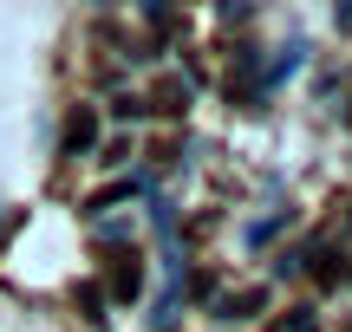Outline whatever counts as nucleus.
<instances>
[{
  "label": "nucleus",
  "mask_w": 352,
  "mask_h": 332,
  "mask_svg": "<svg viewBox=\"0 0 352 332\" xmlns=\"http://www.w3.org/2000/svg\"><path fill=\"white\" fill-rule=\"evenodd\" d=\"M111 294H118V300H138V294H144V268H138V254H118V268H111Z\"/></svg>",
  "instance_id": "nucleus-3"
},
{
  "label": "nucleus",
  "mask_w": 352,
  "mask_h": 332,
  "mask_svg": "<svg viewBox=\"0 0 352 332\" xmlns=\"http://www.w3.org/2000/svg\"><path fill=\"white\" fill-rule=\"evenodd\" d=\"M346 332H352V326H346Z\"/></svg>",
  "instance_id": "nucleus-9"
},
{
  "label": "nucleus",
  "mask_w": 352,
  "mask_h": 332,
  "mask_svg": "<svg viewBox=\"0 0 352 332\" xmlns=\"http://www.w3.org/2000/svg\"><path fill=\"white\" fill-rule=\"evenodd\" d=\"M91 143H98V111H91V104H78V111L65 117V137H59V156H85Z\"/></svg>",
  "instance_id": "nucleus-1"
},
{
  "label": "nucleus",
  "mask_w": 352,
  "mask_h": 332,
  "mask_svg": "<svg viewBox=\"0 0 352 332\" xmlns=\"http://www.w3.org/2000/svg\"><path fill=\"white\" fill-rule=\"evenodd\" d=\"M0 235H7V209H0Z\"/></svg>",
  "instance_id": "nucleus-8"
},
{
  "label": "nucleus",
  "mask_w": 352,
  "mask_h": 332,
  "mask_svg": "<svg viewBox=\"0 0 352 332\" xmlns=\"http://www.w3.org/2000/svg\"><path fill=\"white\" fill-rule=\"evenodd\" d=\"M78 307H85V320H104V287H78Z\"/></svg>",
  "instance_id": "nucleus-7"
},
{
  "label": "nucleus",
  "mask_w": 352,
  "mask_h": 332,
  "mask_svg": "<svg viewBox=\"0 0 352 332\" xmlns=\"http://www.w3.org/2000/svg\"><path fill=\"white\" fill-rule=\"evenodd\" d=\"M267 307V287H241L235 300H222V320H235V313H261Z\"/></svg>",
  "instance_id": "nucleus-5"
},
{
  "label": "nucleus",
  "mask_w": 352,
  "mask_h": 332,
  "mask_svg": "<svg viewBox=\"0 0 352 332\" xmlns=\"http://www.w3.org/2000/svg\"><path fill=\"white\" fill-rule=\"evenodd\" d=\"M183 104H189V78H157V85H151V98H144V111H164V117H176V111H183Z\"/></svg>",
  "instance_id": "nucleus-2"
},
{
  "label": "nucleus",
  "mask_w": 352,
  "mask_h": 332,
  "mask_svg": "<svg viewBox=\"0 0 352 332\" xmlns=\"http://www.w3.org/2000/svg\"><path fill=\"white\" fill-rule=\"evenodd\" d=\"M124 195H138V182H131V176H124V182H104V189L85 202V215H104V209H111V202H124Z\"/></svg>",
  "instance_id": "nucleus-4"
},
{
  "label": "nucleus",
  "mask_w": 352,
  "mask_h": 332,
  "mask_svg": "<svg viewBox=\"0 0 352 332\" xmlns=\"http://www.w3.org/2000/svg\"><path fill=\"white\" fill-rule=\"evenodd\" d=\"M267 332H320V320H314L307 307H287V320H274Z\"/></svg>",
  "instance_id": "nucleus-6"
}]
</instances>
